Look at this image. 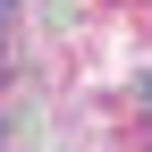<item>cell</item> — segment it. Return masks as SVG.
I'll use <instances>...</instances> for the list:
<instances>
[{
  "label": "cell",
  "mask_w": 152,
  "mask_h": 152,
  "mask_svg": "<svg viewBox=\"0 0 152 152\" xmlns=\"http://www.w3.org/2000/svg\"><path fill=\"white\" fill-rule=\"evenodd\" d=\"M0 59H9V0H0Z\"/></svg>",
  "instance_id": "6da1fadb"
}]
</instances>
